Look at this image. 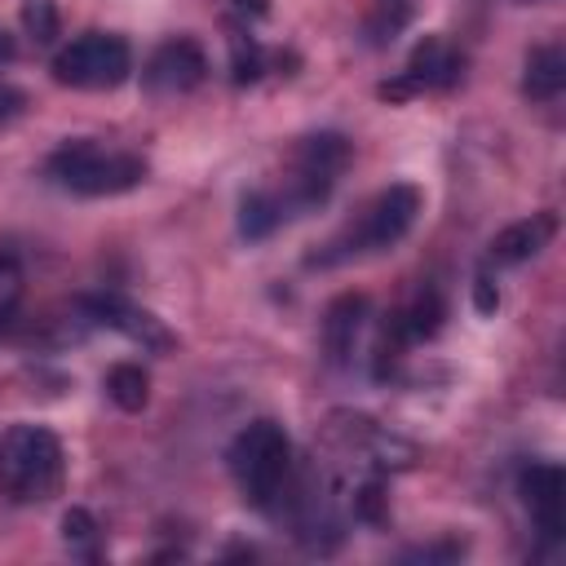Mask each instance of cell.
Returning a JSON list of instances; mask_svg holds the SVG:
<instances>
[{"label": "cell", "mask_w": 566, "mask_h": 566, "mask_svg": "<svg viewBox=\"0 0 566 566\" xmlns=\"http://www.w3.org/2000/svg\"><path fill=\"white\" fill-rule=\"evenodd\" d=\"M283 217H287V212H283V199H279V195L252 190V195H243V203H239V234H243V239H265V234L279 230Z\"/></svg>", "instance_id": "cell-14"}, {"label": "cell", "mask_w": 566, "mask_h": 566, "mask_svg": "<svg viewBox=\"0 0 566 566\" xmlns=\"http://www.w3.org/2000/svg\"><path fill=\"white\" fill-rule=\"evenodd\" d=\"M203 75H208L203 49L181 35V40H168V44H159V49L150 53V62H146V71H142V84H146L150 93H159V97H177V93L199 88Z\"/></svg>", "instance_id": "cell-7"}, {"label": "cell", "mask_w": 566, "mask_h": 566, "mask_svg": "<svg viewBox=\"0 0 566 566\" xmlns=\"http://www.w3.org/2000/svg\"><path fill=\"white\" fill-rule=\"evenodd\" d=\"M84 314H88L93 323H102V327L124 332V336H128L133 345H142V349H155V354L172 349V332H168L155 314L137 310V305L124 301V296H88V301H84Z\"/></svg>", "instance_id": "cell-10"}, {"label": "cell", "mask_w": 566, "mask_h": 566, "mask_svg": "<svg viewBox=\"0 0 566 566\" xmlns=\"http://www.w3.org/2000/svg\"><path fill=\"white\" fill-rule=\"evenodd\" d=\"M13 53H18L13 35H9V31H0V62H13Z\"/></svg>", "instance_id": "cell-22"}, {"label": "cell", "mask_w": 566, "mask_h": 566, "mask_svg": "<svg viewBox=\"0 0 566 566\" xmlns=\"http://www.w3.org/2000/svg\"><path fill=\"white\" fill-rule=\"evenodd\" d=\"M407 18H411L407 0H380V4H376V13L367 18V35H371V44L394 40V35L407 27Z\"/></svg>", "instance_id": "cell-16"}, {"label": "cell", "mask_w": 566, "mask_h": 566, "mask_svg": "<svg viewBox=\"0 0 566 566\" xmlns=\"http://www.w3.org/2000/svg\"><path fill=\"white\" fill-rule=\"evenodd\" d=\"M226 464L243 500L256 509H270L292 478V438L274 420H252L248 429L234 433Z\"/></svg>", "instance_id": "cell-4"}, {"label": "cell", "mask_w": 566, "mask_h": 566, "mask_svg": "<svg viewBox=\"0 0 566 566\" xmlns=\"http://www.w3.org/2000/svg\"><path fill=\"white\" fill-rule=\"evenodd\" d=\"M460 71H464V57H460L447 40L429 35V40H420L416 53L407 57L398 84H385L380 93H385V97H402V93H420V88H451V84L460 80Z\"/></svg>", "instance_id": "cell-8"}, {"label": "cell", "mask_w": 566, "mask_h": 566, "mask_svg": "<svg viewBox=\"0 0 566 566\" xmlns=\"http://www.w3.org/2000/svg\"><path fill=\"white\" fill-rule=\"evenodd\" d=\"M22 111H27V93L13 84H0V128H9Z\"/></svg>", "instance_id": "cell-19"}, {"label": "cell", "mask_w": 566, "mask_h": 566, "mask_svg": "<svg viewBox=\"0 0 566 566\" xmlns=\"http://www.w3.org/2000/svg\"><path fill=\"white\" fill-rule=\"evenodd\" d=\"M553 234H557V217H553V212H535V217H526V221H513V226H504V230L491 239V261H495V265L531 261L535 252L548 248Z\"/></svg>", "instance_id": "cell-11"}, {"label": "cell", "mask_w": 566, "mask_h": 566, "mask_svg": "<svg viewBox=\"0 0 566 566\" xmlns=\"http://www.w3.org/2000/svg\"><path fill=\"white\" fill-rule=\"evenodd\" d=\"M363 318H367V301L354 296V292H345V296H336L327 305V314H323V345H327L332 363H345L354 354V340L363 332Z\"/></svg>", "instance_id": "cell-12"}, {"label": "cell", "mask_w": 566, "mask_h": 566, "mask_svg": "<svg viewBox=\"0 0 566 566\" xmlns=\"http://www.w3.org/2000/svg\"><path fill=\"white\" fill-rule=\"evenodd\" d=\"M62 531H66V539H75V544H84V539H93V517L84 513V509H71L66 517H62Z\"/></svg>", "instance_id": "cell-20"}, {"label": "cell", "mask_w": 566, "mask_h": 566, "mask_svg": "<svg viewBox=\"0 0 566 566\" xmlns=\"http://www.w3.org/2000/svg\"><path fill=\"white\" fill-rule=\"evenodd\" d=\"M566 88V53L557 44H544L526 57V75H522V93L535 102H557Z\"/></svg>", "instance_id": "cell-13"}, {"label": "cell", "mask_w": 566, "mask_h": 566, "mask_svg": "<svg viewBox=\"0 0 566 566\" xmlns=\"http://www.w3.org/2000/svg\"><path fill=\"white\" fill-rule=\"evenodd\" d=\"M416 212H420V190L416 186H407V181L385 186L380 195H371L358 208V217L340 234H332L323 243V252L314 256V265H340V261H354V256H371V252L394 248L416 226Z\"/></svg>", "instance_id": "cell-2"}, {"label": "cell", "mask_w": 566, "mask_h": 566, "mask_svg": "<svg viewBox=\"0 0 566 566\" xmlns=\"http://www.w3.org/2000/svg\"><path fill=\"white\" fill-rule=\"evenodd\" d=\"M133 75V49L124 35L84 31L53 53V80L66 88H115Z\"/></svg>", "instance_id": "cell-5"}, {"label": "cell", "mask_w": 566, "mask_h": 566, "mask_svg": "<svg viewBox=\"0 0 566 566\" xmlns=\"http://www.w3.org/2000/svg\"><path fill=\"white\" fill-rule=\"evenodd\" d=\"M62 442L44 424H9L0 433V495L9 504H44L62 486Z\"/></svg>", "instance_id": "cell-1"}, {"label": "cell", "mask_w": 566, "mask_h": 566, "mask_svg": "<svg viewBox=\"0 0 566 566\" xmlns=\"http://www.w3.org/2000/svg\"><path fill=\"white\" fill-rule=\"evenodd\" d=\"M106 398L124 411H142L146 398H150V376L137 367V363H115L106 371Z\"/></svg>", "instance_id": "cell-15"}, {"label": "cell", "mask_w": 566, "mask_h": 566, "mask_svg": "<svg viewBox=\"0 0 566 566\" xmlns=\"http://www.w3.org/2000/svg\"><path fill=\"white\" fill-rule=\"evenodd\" d=\"M473 296H478V310H482V314H491V310L500 305V292H495V283H491V274H486V270L478 274V283H473Z\"/></svg>", "instance_id": "cell-21"}, {"label": "cell", "mask_w": 566, "mask_h": 566, "mask_svg": "<svg viewBox=\"0 0 566 566\" xmlns=\"http://www.w3.org/2000/svg\"><path fill=\"white\" fill-rule=\"evenodd\" d=\"M18 301H22V270L13 256H0V323L18 310Z\"/></svg>", "instance_id": "cell-18"}, {"label": "cell", "mask_w": 566, "mask_h": 566, "mask_svg": "<svg viewBox=\"0 0 566 566\" xmlns=\"http://www.w3.org/2000/svg\"><path fill=\"white\" fill-rule=\"evenodd\" d=\"M22 27L35 44L57 40V4L53 0H22Z\"/></svg>", "instance_id": "cell-17"}, {"label": "cell", "mask_w": 566, "mask_h": 566, "mask_svg": "<svg viewBox=\"0 0 566 566\" xmlns=\"http://www.w3.org/2000/svg\"><path fill=\"white\" fill-rule=\"evenodd\" d=\"M349 164V142L340 133H314L296 146L292 155V186H287V199H283V212L287 208H318L332 186L340 181Z\"/></svg>", "instance_id": "cell-6"}, {"label": "cell", "mask_w": 566, "mask_h": 566, "mask_svg": "<svg viewBox=\"0 0 566 566\" xmlns=\"http://www.w3.org/2000/svg\"><path fill=\"white\" fill-rule=\"evenodd\" d=\"M44 177L66 195L102 199V195H124V190L142 186L146 159L133 150H119V146H102V142H66L49 155Z\"/></svg>", "instance_id": "cell-3"}, {"label": "cell", "mask_w": 566, "mask_h": 566, "mask_svg": "<svg viewBox=\"0 0 566 566\" xmlns=\"http://www.w3.org/2000/svg\"><path fill=\"white\" fill-rule=\"evenodd\" d=\"M517 491H522V504L531 509V522L548 539H562V531H566V473L557 464L539 460V464L522 469Z\"/></svg>", "instance_id": "cell-9"}]
</instances>
